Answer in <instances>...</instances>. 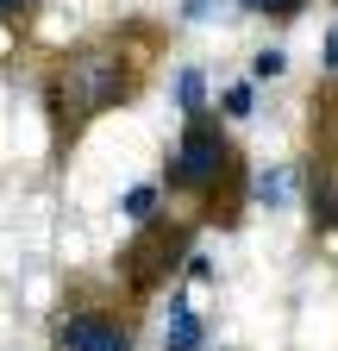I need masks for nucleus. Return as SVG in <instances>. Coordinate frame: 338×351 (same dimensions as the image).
Here are the masks:
<instances>
[{
    "label": "nucleus",
    "mask_w": 338,
    "mask_h": 351,
    "mask_svg": "<svg viewBox=\"0 0 338 351\" xmlns=\"http://www.w3.org/2000/svg\"><path fill=\"white\" fill-rule=\"evenodd\" d=\"M157 57H163V32L151 19H119L113 32L81 38L69 51L44 57V69H38V101H44L57 163L81 145V132L94 119L132 107L144 95L151 75H157Z\"/></svg>",
    "instance_id": "1"
},
{
    "label": "nucleus",
    "mask_w": 338,
    "mask_h": 351,
    "mask_svg": "<svg viewBox=\"0 0 338 351\" xmlns=\"http://www.w3.org/2000/svg\"><path fill=\"white\" fill-rule=\"evenodd\" d=\"M194 232L200 226L188 213H157L151 226H132V239H125L119 257H113V289L144 314V307L169 289V276L194 257Z\"/></svg>",
    "instance_id": "2"
},
{
    "label": "nucleus",
    "mask_w": 338,
    "mask_h": 351,
    "mask_svg": "<svg viewBox=\"0 0 338 351\" xmlns=\"http://www.w3.org/2000/svg\"><path fill=\"white\" fill-rule=\"evenodd\" d=\"M144 314L119 289H63V307L51 314V351H138Z\"/></svg>",
    "instance_id": "3"
},
{
    "label": "nucleus",
    "mask_w": 338,
    "mask_h": 351,
    "mask_svg": "<svg viewBox=\"0 0 338 351\" xmlns=\"http://www.w3.org/2000/svg\"><path fill=\"white\" fill-rule=\"evenodd\" d=\"M232 151H238V145H232V132H226V119H220L213 107L194 113V119H182V138H176V151L163 157V176H157L163 201H200L207 182L226 169Z\"/></svg>",
    "instance_id": "4"
},
{
    "label": "nucleus",
    "mask_w": 338,
    "mask_h": 351,
    "mask_svg": "<svg viewBox=\"0 0 338 351\" xmlns=\"http://www.w3.org/2000/svg\"><path fill=\"white\" fill-rule=\"evenodd\" d=\"M244 213H250V163H244V151H232L226 169L207 182V195L188 207V219L200 232H238Z\"/></svg>",
    "instance_id": "5"
},
{
    "label": "nucleus",
    "mask_w": 338,
    "mask_h": 351,
    "mask_svg": "<svg viewBox=\"0 0 338 351\" xmlns=\"http://www.w3.org/2000/svg\"><path fill=\"white\" fill-rule=\"evenodd\" d=\"M307 226L338 257V157H307Z\"/></svg>",
    "instance_id": "6"
},
{
    "label": "nucleus",
    "mask_w": 338,
    "mask_h": 351,
    "mask_svg": "<svg viewBox=\"0 0 338 351\" xmlns=\"http://www.w3.org/2000/svg\"><path fill=\"white\" fill-rule=\"evenodd\" d=\"M163 351H207V320L194 314L188 295H169V320H163Z\"/></svg>",
    "instance_id": "7"
},
{
    "label": "nucleus",
    "mask_w": 338,
    "mask_h": 351,
    "mask_svg": "<svg viewBox=\"0 0 338 351\" xmlns=\"http://www.w3.org/2000/svg\"><path fill=\"white\" fill-rule=\"evenodd\" d=\"M294 176H301V169H294V163H276V169H263V176H250V201H257V207H288V195H294Z\"/></svg>",
    "instance_id": "8"
},
{
    "label": "nucleus",
    "mask_w": 338,
    "mask_h": 351,
    "mask_svg": "<svg viewBox=\"0 0 338 351\" xmlns=\"http://www.w3.org/2000/svg\"><path fill=\"white\" fill-rule=\"evenodd\" d=\"M176 107H182V119H194V113H207V75L188 63V69H176Z\"/></svg>",
    "instance_id": "9"
},
{
    "label": "nucleus",
    "mask_w": 338,
    "mask_h": 351,
    "mask_svg": "<svg viewBox=\"0 0 338 351\" xmlns=\"http://www.w3.org/2000/svg\"><path fill=\"white\" fill-rule=\"evenodd\" d=\"M119 207H125V219H132V226H151V219L163 213V189H157V182H138Z\"/></svg>",
    "instance_id": "10"
},
{
    "label": "nucleus",
    "mask_w": 338,
    "mask_h": 351,
    "mask_svg": "<svg viewBox=\"0 0 338 351\" xmlns=\"http://www.w3.org/2000/svg\"><path fill=\"white\" fill-rule=\"evenodd\" d=\"M244 13H257V19H276V25H288V19H301L313 0H238Z\"/></svg>",
    "instance_id": "11"
},
{
    "label": "nucleus",
    "mask_w": 338,
    "mask_h": 351,
    "mask_svg": "<svg viewBox=\"0 0 338 351\" xmlns=\"http://www.w3.org/2000/svg\"><path fill=\"white\" fill-rule=\"evenodd\" d=\"M250 107H257L250 82H232V88H220V119H250Z\"/></svg>",
    "instance_id": "12"
},
{
    "label": "nucleus",
    "mask_w": 338,
    "mask_h": 351,
    "mask_svg": "<svg viewBox=\"0 0 338 351\" xmlns=\"http://www.w3.org/2000/svg\"><path fill=\"white\" fill-rule=\"evenodd\" d=\"M282 69H288V57H282V51H257V57H250V75H257V82H276Z\"/></svg>",
    "instance_id": "13"
},
{
    "label": "nucleus",
    "mask_w": 338,
    "mask_h": 351,
    "mask_svg": "<svg viewBox=\"0 0 338 351\" xmlns=\"http://www.w3.org/2000/svg\"><path fill=\"white\" fill-rule=\"evenodd\" d=\"M19 44H25V25H7V19H0V63H13Z\"/></svg>",
    "instance_id": "14"
},
{
    "label": "nucleus",
    "mask_w": 338,
    "mask_h": 351,
    "mask_svg": "<svg viewBox=\"0 0 338 351\" xmlns=\"http://www.w3.org/2000/svg\"><path fill=\"white\" fill-rule=\"evenodd\" d=\"M38 13V0H0V19H7V25H25Z\"/></svg>",
    "instance_id": "15"
},
{
    "label": "nucleus",
    "mask_w": 338,
    "mask_h": 351,
    "mask_svg": "<svg viewBox=\"0 0 338 351\" xmlns=\"http://www.w3.org/2000/svg\"><path fill=\"white\" fill-rule=\"evenodd\" d=\"M320 69H326V82H338V25L326 32V51H320Z\"/></svg>",
    "instance_id": "16"
},
{
    "label": "nucleus",
    "mask_w": 338,
    "mask_h": 351,
    "mask_svg": "<svg viewBox=\"0 0 338 351\" xmlns=\"http://www.w3.org/2000/svg\"><path fill=\"white\" fill-rule=\"evenodd\" d=\"M182 270H188V282H213V257H200V251H194Z\"/></svg>",
    "instance_id": "17"
},
{
    "label": "nucleus",
    "mask_w": 338,
    "mask_h": 351,
    "mask_svg": "<svg viewBox=\"0 0 338 351\" xmlns=\"http://www.w3.org/2000/svg\"><path fill=\"white\" fill-rule=\"evenodd\" d=\"M213 7H220V0H182V19H207Z\"/></svg>",
    "instance_id": "18"
}]
</instances>
